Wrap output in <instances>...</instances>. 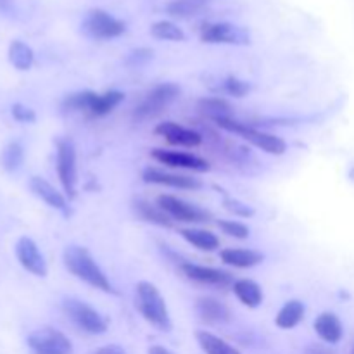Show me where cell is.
Returning a JSON list of instances; mask_svg holds the SVG:
<instances>
[{
	"label": "cell",
	"instance_id": "obj_14",
	"mask_svg": "<svg viewBox=\"0 0 354 354\" xmlns=\"http://www.w3.org/2000/svg\"><path fill=\"white\" fill-rule=\"evenodd\" d=\"M142 180L145 183H154V185H165L171 187V189H182V190H199L203 189V182L199 178H192V176L176 175V173L162 171L158 168H145L142 171Z\"/></svg>",
	"mask_w": 354,
	"mask_h": 354
},
{
	"label": "cell",
	"instance_id": "obj_39",
	"mask_svg": "<svg viewBox=\"0 0 354 354\" xmlns=\"http://www.w3.org/2000/svg\"><path fill=\"white\" fill-rule=\"evenodd\" d=\"M10 6H12V0H0V9L2 10L10 9Z\"/></svg>",
	"mask_w": 354,
	"mask_h": 354
},
{
	"label": "cell",
	"instance_id": "obj_1",
	"mask_svg": "<svg viewBox=\"0 0 354 354\" xmlns=\"http://www.w3.org/2000/svg\"><path fill=\"white\" fill-rule=\"evenodd\" d=\"M62 261H64L66 270L76 277L78 280L85 282L86 286L93 287L97 290H102L106 294H116L113 283L107 279L104 270L100 268L99 263L92 256V252L83 245H68L62 252Z\"/></svg>",
	"mask_w": 354,
	"mask_h": 354
},
{
	"label": "cell",
	"instance_id": "obj_31",
	"mask_svg": "<svg viewBox=\"0 0 354 354\" xmlns=\"http://www.w3.org/2000/svg\"><path fill=\"white\" fill-rule=\"evenodd\" d=\"M151 35L158 40H168V41H183L185 40V33L180 26H176L171 21H158L151 26Z\"/></svg>",
	"mask_w": 354,
	"mask_h": 354
},
{
	"label": "cell",
	"instance_id": "obj_9",
	"mask_svg": "<svg viewBox=\"0 0 354 354\" xmlns=\"http://www.w3.org/2000/svg\"><path fill=\"white\" fill-rule=\"evenodd\" d=\"M28 346L33 354H71L73 344L61 330L52 327L38 328L28 335Z\"/></svg>",
	"mask_w": 354,
	"mask_h": 354
},
{
	"label": "cell",
	"instance_id": "obj_2",
	"mask_svg": "<svg viewBox=\"0 0 354 354\" xmlns=\"http://www.w3.org/2000/svg\"><path fill=\"white\" fill-rule=\"evenodd\" d=\"M135 301H137L135 303L137 310L140 311L145 322H149L158 330H171V318H169L168 306H166L165 297L154 283L145 282V280L138 282L135 287Z\"/></svg>",
	"mask_w": 354,
	"mask_h": 354
},
{
	"label": "cell",
	"instance_id": "obj_27",
	"mask_svg": "<svg viewBox=\"0 0 354 354\" xmlns=\"http://www.w3.org/2000/svg\"><path fill=\"white\" fill-rule=\"evenodd\" d=\"M196 339L199 342L201 349L206 354H241L234 346H230L223 339H220L218 335L211 334L207 330L196 332Z\"/></svg>",
	"mask_w": 354,
	"mask_h": 354
},
{
	"label": "cell",
	"instance_id": "obj_20",
	"mask_svg": "<svg viewBox=\"0 0 354 354\" xmlns=\"http://www.w3.org/2000/svg\"><path fill=\"white\" fill-rule=\"evenodd\" d=\"M304 313H306V308H304V303L299 299L287 301L280 311L275 317V325L282 330H290V328L297 327V325L303 322Z\"/></svg>",
	"mask_w": 354,
	"mask_h": 354
},
{
	"label": "cell",
	"instance_id": "obj_13",
	"mask_svg": "<svg viewBox=\"0 0 354 354\" xmlns=\"http://www.w3.org/2000/svg\"><path fill=\"white\" fill-rule=\"evenodd\" d=\"M156 133L165 138L168 144L178 145V147H199L204 137L197 130L185 128L175 121H162L156 127Z\"/></svg>",
	"mask_w": 354,
	"mask_h": 354
},
{
	"label": "cell",
	"instance_id": "obj_24",
	"mask_svg": "<svg viewBox=\"0 0 354 354\" xmlns=\"http://www.w3.org/2000/svg\"><path fill=\"white\" fill-rule=\"evenodd\" d=\"M180 235L185 239L189 244H192L194 248H197L199 251H216L220 248V239L209 230H201V228H183L180 230Z\"/></svg>",
	"mask_w": 354,
	"mask_h": 354
},
{
	"label": "cell",
	"instance_id": "obj_28",
	"mask_svg": "<svg viewBox=\"0 0 354 354\" xmlns=\"http://www.w3.org/2000/svg\"><path fill=\"white\" fill-rule=\"evenodd\" d=\"M9 61L19 71H28L33 66L35 54L30 45L21 40H14L9 45Z\"/></svg>",
	"mask_w": 354,
	"mask_h": 354
},
{
	"label": "cell",
	"instance_id": "obj_21",
	"mask_svg": "<svg viewBox=\"0 0 354 354\" xmlns=\"http://www.w3.org/2000/svg\"><path fill=\"white\" fill-rule=\"evenodd\" d=\"M133 213L135 216L140 218L142 221H147V223H154L158 225V227H166V228L173 227L171 218H169L161 207L154 206V204H151L149 201H144V199L135 201Z\"/></svg>",
	"mask_w": 354,
	"mask_h": 354
},
{
	"label": "cell",
	"instance_id": "obj_3",
	"mask_svg": "<svg viewBox=\"0 0 354 354\" xmlns=\"http://www.w3.org/2000/svg\"><path fill=\"white\" fill-rule=\"evenodd\" d=\"M180 86L176 83H161L156 85L151 92L145 93L144 99L135 106L131 118L138 123L144 121L154 120V118L161 116L173 102L180 97Z\"/></svg>",
	"mask_w": 354,
	"mask_h": 354
},
{
	"label": "cell",
	"instance_id": "obj_25",
	"mask_svg": "<svg viewBox=\"0 0 354 354\" xmlns=\"http://www.w3.org/2000/svg\"><path fill=\"white\" fill-rule=\"evenodd\" d=\"M124 100V93L120 90H107V92L99 93L90 109L88 118H104L113 113L118 106Z\"/></svg>",
	"mask_w": 354,
	"mask_h": 354
},
{
	"label": "cell",
	"instance_id": "obj_32",
	"mask_svg": "<svg viewBox=\"0 0 354 354\" xmlns=\"http://www.w3.org/2000/svg\"><path fill=\"white\" fill-rule=\"evenodd\" d=\"M218 227L228 237L239 239V241H244V239H249L251 235V230H249L248 225L241 223V221L235 220H220L218 221Z\"/></svg>",
	"mask_w": 354,
	"mask_h": 354
},
{
	"label": "cell",
	"instance_id": "obj_40",
	"mask_svg": "<svg viewBox=\"0 0 354 354\" xmlns=\"http://www.w3.org/2000/svg\"><path fill=\"white\" fill-rule=\"evenodd\" d=\"M351 354H354V346H353V349H351Z\"/></svg>",
	"mask_w": 354,
	"mask_h": 354
},
{
	"label": "cell",
	"instance_id": "obj_8",
	"mask_svg": "<svg viewBox=\"0 0 354 354\" xmlns=\"http://www.w3.org/2000/svg\"><path fill=\"white\" fill-rule=\"evenodd\" d=\"M83 30L97 40H111V38L121 37L127 31V24L118 17L111 16L106 10L92 9L85 16Z\"/></svg>",
	"mask_w": 354,
	"mask_h": 354
},
{
	"label": "cell",
	"instance_id": "obj_7",
	"mask_svg": "<svg viewBox=\"0 0 354 354\" xmlns=\"http://www.w3.org/2000/svg\"><path fill=\"white\" fill-rule=\"evenodd\" d=\"M158 206L171 220L182 221V223H204V221H209L213 218L209 211L203 209L197 204H190L180 197L168 196V194L158 197Z\"/></svg>",
	"mask_w": 354,
	"mask_h": 354
},
{
	"label": "cell",
	"instance_id": "obj_38",
	"mask_svg": "<svg viewBox=\"0 0 354 354\" xmlns=\"http://www.w3.org/2000/svg\"><path fill=\"white\" fill-rule=\"evenodd\" d=\"M147 354H171V353H169L166 348H162V346H152Z\"/></svg>",
	"mask_w": 354,
	"mask_h": 354
},
{
	"label": "cell",
	"instance_id": "obj_35",
	"mask_svg": "<svg viewBox=\"0 0 354 354\" xmlns=\"http://www.w3.org/2000/svg\"><path fill=\"white\" fill-rule=\"evenodd\" d=\"M10 113H12L14 120L19 121V123H33V121L37 120L35 111L31 109V107L23 106V104H14V106L10 107Z\"/></svg>",
	"mask_w": 354,
	"mask_h": 354
},
{
	"label": "cell",
	"instance_id": "obj_17",
	"mask_svg": "<svg viewBox=\"0 0 354 354\" xmlns=\"http://www.w3.org/2000/svg\"><path fill=\"white\" fill-rule=\"evenodd\" d=\"M30 189L38 199L44 201V203L47 204V206H50L52 209L68 213V201H66V196L59 192V190L55 189L52 183H48L45 178H41V176H31Z\"/></svg>",
	"mask_w": 354,
	"mask_h": 354
},
{
	"label": "cell",
	"instance_id": "obj_5",
	"mask_svg": "<svg viewBox=\"0 0 354 354\" xmlns=\"http://www.w3.org/2000/svg\"><path fill=\"white\" fill-rule=\"evenodd\" d=\"M55 169L68 199H75L78 194V166H76V147L71 138H59L55 142Z\"/></svg>",
	"mask_w": 354,
	"mask_h": 354
},
{
	"label": "cell",
	"instance_id": "obj_26",
	"mask_svg": "<svg viewBox=\"0 0 354 354\" xmlns=\"http://www.w3.org/2000/svg\"><path fill=\"white\" fill-rule=\"evenodd\" d=\"M97 95H99V93L92 92V90L69 93V95H66V99L62 100V109H64L66 113H83L88 116Z\"/></svg>",
	"mask_w": 354,
	"mask_h": 354
},
{
	"label": "cell",
	"instance_id": "obj_33",
	"mask_svg": "<svg viewBox=\"0 0 354 354\" xmlns=\"http://www.w3.org/2000/svg\"><path fill=\"white\" fill-rule=\"evenodd\" d=\"M221 90L232 97H244V95H248V92L251 90V86H249L248 82L237 78V76H228V78H225L223 88Z\"/></svg>",
	"mask_w": 354,
	"mask_h": 354
},
{
	"label": "cell",
	"instance_id": "obj_37",
	"mask_svg": "<svg viewBox=\"0 0 354 354\" xmlns=\"http://www.w3.org/2000/svg\"><path fill=\"white\" fill-rule=\"evenodd\" d=\"M93 354H127L123 348H120L118 344H109V346H102V348L97 349Z\"/></svg>",
	"mask_w": 354,
	"mask_h": 354
},
{
	"label": "cell",
	"instance_id": "obj_19",
	"mask_svg": "<svg viewBox=\"0 0 354 354\" xmlns=\"http://www.w3.org/2000/svg\"><path fill=\"white\" fill-rule=\"evenodd\" d=\"M220 258L225 265L234 266V268H252L263 263L265 256L254 249H234L228 248L220 252Z\"/></svg>",
	"mask_w": 354,
	"mask_h": 354
},
{
	"label": "cell",
	"instance_id": "obj_15",
	"mask_svg": "<svg viewBox=\"0 0 354 354\" xmlns=\"http://www.w3.org/2000/svg\"><path fill=\"white\" fill-rule=\"evenodd\" d=\"M183 275L189 280L197 283H203V286H214V287H225L230 286L234 280H232L230 273L223 272V270L211 268V266H203V265H194V263H183L180 266Z\"/></svg>",
	"mask_w": 354,
	"mask_h": 354
},
{
	"label": "cell",
	"instance_id": "obj_11",
	"mask_svg": "<svg viewBox=\"0 0 354 354\" xmlns=\"http://www.w3.org/2000/svg\"><path fill=\"white\" fill-rule=\"evenodd\" d=\"M16 256L19 265L26 270L28 273L35 277H47L48 268H47V261H45L44 254L38 249L37 242L30 237H21L16 244Z\"/></svg>",
	"mask_w": 354,
	"mask_h": 354
},
{
	"label": "cell",
	"instance_id": "obj_23",
	"mask_svg": "<svg viewBox=\"0 0 354 354\" xmlns=\"http://www.w3.org/2000/svg\"><path fill=\"white\" fill-rule=\"evenodd\" d=\"M197 109H199L201 114H204L206 118L213 120L214 123L220 120H230V118L234 116L232 106L227 100L221 99V97H207V99L199 100Z\"/></svg>",
	"mask_w": 354,
	"mask_h": 354
},
{
	"label": "cell",
	"instance_id": "obj_4",
	"mask_svg": "<svg viewBox=\"0 0 354 354\" xmlns=\"http://www.w3.org/2000/svg\"><path fill=\"white\" fill-rule=\"evenodd\" d=\"M216 124L221 128V130L244 138V140H248L249 144H252L254 147L265 151L266 154H272V156L286 154L287 151L286 140L277 137V135L265 133V131L256 130V128L249 127V124L245 123H239V121H235L234 118H230V120H220L216 121Z\"/></svg>",
	"mask_w": 354,
	"mask_h": 354
},
{
	"label": "cell",
	"instance_id": "obj_29",
	"mask_svg": "<svg viewBox=\"0 0 354 354\" xmlns=\"http://www.w3.org/2000/svg\"><path fill=\"white\" fill-rule=\"evenodd\" d=\"M206 9V0H173L168 6V14L173 17H194Z\"/></svg>",
	"mask_w": 354,
	"mask_h": 354
},
{
	"label": "cell",
	"instance_id": "obj_6",
	"mask_svg": "<svg viewBox=\"0 0 354 354\" xmlns=\"http://www.w3.org/2000/svg\"><path fill=\"white\" fill-rule=\"evenodd\" d=\"M62 311L80 330L86 332V334L100 335L107 330L106 318L85 301L68 297L62 301Z\"/></svg>",
	"mask_w": 354,
	"mask_h": 354
},
{
	"label": "cell",
	"instance_id": "obj_16",
	"mask_svg": "<svg viewBox=\"0 0 354 354\" xmlns=\"http://www.w3.org/2000/svg\"><path fill=\"white\" fill-rule=\"evenodd\" d=\"M196 313L201 322L207 325H221L230 322L232 313L227 304L214 297H199L196 301Z\"/></svg>",
	"mask_w": 354,
	"mask_h": 354
},
{
	"label": "cell",
	"instance_id": "obj_22",
	"mask_svg": "<svg viewBox=\"0 0 354 354\" xmlns=\"http://www.w3.org/2000/svg\"><path fill=\"white\" fill-rule=\"evenodd\" d=\"M234 294L248 308H258L263 303V297H265L261 286L249 279H241L234 282Z\"/></svg>",
	"mask_w": 354,
	"mask_h": 354
},
{
	"label": "cell",
	"instance_id": "obj_10",
	"mask_svg": "<svg viewBox=\"0 0 354 354\" xmlns=\"http://www.w3.org/2000/svg\"><path fill=\"white\" fill-rule=\"evenodd\" d=\"M201 40L204 44L248 45L251 41L249 31L232 23H207L201 30Z\"/></svg>",
	"mask_w": 354,
	"mask_h": 354
},
{
	"label": "cell",
	"instance_id": "obj_36",
	"mask_svg": "<svg viewBox=\"0 0 354 354\" xmlns=\"http://www.w3.org/2000/svg\"><path fill=\"white\" fill-rule=\"evenodd\" d=\"M304 354H337L334 349H330L328 346L324 344H310L304 349Z\"/></svg>",
	"mask_w": 354,
	"mask_h": 354
},
{
	"label": "cell",
	"instance_id": "obj_18",
	"mask_svg": "<svg viewBox=\"0 0 354 354\" xmlns=\"http://www.w3.org/2000/svg\"><path fill=\"white\" fill-rule=\"evenodd\" d=\"M313 327L318 337L324 342H327V344H337L342 339V335H344L341 320H339L337 315L330 313V311H324L322 315H318Z\"/></svg>",
	"mask_w": 354,
	"mask_h": 354
},
{
	"label": "cell",
	"instance_id": "obj_12",
	"mask_svg": "<svg viewBox=\"0 0 354 354\" xmlns=\"http://www.w3.org/2000/svg\"><path fill=\"white\" fill-rule=\"evenodd\" d=\"M152 158L161 165L168 166V168H178V169H190V171L206 173L209 171L211 166L206 159L199 158L196 154H189V152H178V151H165V149H154L151 152Z\"/></svg>",
	"mask_w": 354,
	"mask_h": 354
},
{
	"label": "cell",
	"instance_id": "obj_34",
	"mask_svg": "<svg viewBox=\"0 0 354 354\" xmlns=\"http://www.w3.org/2000/svg\"><path fill=\"white\" fill-rule=\"evenodd\" d=\"M223 206H225V209L230 211V213H234L235 216L249 218V216H252V214H254V209H252L251 206L244 204V203H242V201L235 199V197L228 196V194H225Z\"/></svg>",
	"mask_w": 354,
	"mask_h": 354
},
{
	"label": "cell",
	"instance_id": "obj_30",
	"mask_svg": "<svg viewBox=\"0 0 354 354\" xmlns=\"http://www.w3.org/2000/svg\"><path fill=\"white\" fill-rule=\"evenodd\" d=\"M24 161V151L23 145L17 144V142H9V144L3 147L2 156H0V162H2V168L6 171L14 173L21 168Z\"/></svg>",
	"mask_w": 354,
	"mask_h": 354
}]
</instances>
